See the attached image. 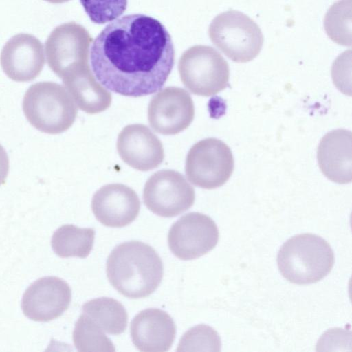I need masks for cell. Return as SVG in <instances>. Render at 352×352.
<instances>
[{"label":"cell","instance_id":"cell-18","mask_svg":"<svg viewBox=\"0 0 352 352\" xmlns=\"http://www.w3.org/2000/svg\"><path fill=\"white\" fill-rule=\"evenodd\" d=\"M76 105L82 111L98 113L111 104V94L101 85L91 72L89 65L63 78Z\"/></svg>","mask_w":352,"mask_h":352},{"label":"cell","instance_id":"cell-13","mask_svg":"<svg viewBox=\"0 0 352 352\" xmlns=\"http://www.w3.org/2000/svg\"><path fill=\"white\" fill-rule=\"evenodd\" d=\"M42 43L34 36L21 33L4 45L0 55L1 68L6 76L16 82L35 79L45 65Z\"/></svg>","mask_w":352,"mask_h":352},{"label":"cell","instance_id":"cell-22","mask_svg":"<svg viewBox=\"0 0 352 352\" xmlns=\"http://www.w3.org/2000/svg\"><path fill=\"white\" fill-rule=\"evenodd\" d=\"M352 0H339L327 12L324 26L328 36L335 43L351 46Z\"/></svg>","mask_w":352,"mask_h":352},{"label":"cell","instance_id":"cell-16","mask_svg":"<svg viewBox=\"0 0 352 352\" xmlns=\"http://www.w3.org/2000/svg\"><path fill=\"white\" fill-rule=\"evenodd\" d=\"M130 330L133 344L142 352H166L170 349L176 335L173 319L157 308L139 312L132 320Z\"/></svg>","mask_w":352,"mask_h":352},{"label":"cell","instance_id":"cell-14","mask_svg":"<svg viewBox=\"0 0 352 352\" xmlns=\"http://www.w3.org/2000/svg\"><path fill=\"white\" fill-rule=\"evenodd\" d=\"M91 209L102 225L122 228L137 218L140 201L131 188L122 184H110L103 186L94 195Z\"/></svg>","mask_w":352,"mask_h":352},{"label":"cell","instance_id":"cell-26","mask_svg":"<svg viewBox=\"0 0 352 352\" xmlns=\"http://www.w3.org/2000/svg\"><path fill=\"white\" fill-rule=\"evenodd\" d=\"M44 1H46L51 3H63L67 2L69 0H44Z\"/></svg>","mask_w":352,"mask_h":352},{"label":"cell","instance_id":"cell-15","mask_svg":"<svg viewBox=\"0 0 352 352\" xmlns=\"http://www.w3.org/2000/svg\"><path fill=\"white\" fill-rule=\"evenodd\" d=\"M118 153L124 162L140 171L157 168L164 160L163 145L145 125L126 126L117 140Z\"/></svg>","mask_w":352,"mask_h":352},{"label":"cell","instance_id":"cell-5","mask_svg":"<svg viewBox=\"0 0 352 352\" xmlns=\"http://www.w3.org/2000/svg\"><path fill=\"white\" fill-rule=\"evenodd\" d=\"M208 34L212 43L227 57L246 63L258 55L263 36L258 25L246 14L228 10L212 21Z\"/></svg>","mask_w":352,"mask_h":352},{"label":"cell","instance_id":"cell-4","mask_svg":"<svg viewBox=\"0 0 352 352\" xmlns=\"http://www.w3.org/2000/svg\"><path fill=\"white\" fill-rule=\"evenodd\" d=\"M28 121L37 130L59 134L69 129L77 116V107L67 89L54 82L32 85L23 100Z\"/></svg>","mask_w":352,"mask_h":352},{"label":"cell","instance_id":"cell-25","mask_svg":"<svg viewBox=\"0 0 352 352\" xmlns=\"http://www.w3.org/2000/svg\"><path fill=\"white\" fill-rule=\"evenodd\" d=\"M9 172V158L4 148L0 144V186L6 182Z\"/></svg>","mask_w":352,"mask_h":352},{"label":"cell","instance_id":"cell-19","mask_svg":"<svg viewBox=\"0 0 352 352\" xmlns=\"http://www.w3.org/2000/svg\"><path fill=\"white\" fill-rule=\"evenodd\" d=\"M82 310L104 332L118 335L126 329L127 312L124 307L116 299L109 297L94 298L86 302L82 305Z\"/></svg>","mask_w":352,"mask_h":352},{"label":"cell","instance_id":"cell-17","mask_svg":"<svg viewBox=\"0 0 352 352\" xmlns=\"http://www.w3.org/2000/svg\"><path fill=\"white\" fill-rule=\"evenodd\" d=\"M317 158L322 173L331 181L344 184L352 179V133L345 129L327 133L320 140Z\"/></svg>","mask_w":352,"mask_h":352},{"label":"cell","instance_id":"cell-6","mask_svg":"<svg viewBox=\"0 0 352 352\" xmlns=\"http://www.w3.org/2000/svg\"><path fill=\"white\" fill-rule=\"evenodd\" d=\"M178 69L182 82L195 95L214 96L228 85L229 65L210 46L198 45L186 50L179 59Z\"/></svg>","mask_w":352,"mask_h":352},{"label":"cell","instance_id":"cell-24","mask_svg":"<svg viewBox=\"0 0 352 352\" xmlns=\"http://www.w3.org/2000/svg\"><path fill=\"white\" fill-rule=\"evenodd\" d=\"M89 19L104 24L121 16L127 6V0H80Z\"/></svg>","mask_w":352,"mask_h":352},{"label":"cell","instance_id":"cell-2","mask_svg":"<svg viewBox=\"0 0 352 352\" xmlns=\"http://www.w3.org/2000/svg\"><path fill=\"white\" fill-rule=\"evenodd\" d=\"M107 278L122 295L140 298L151 295L160 285L164 273L163 263L149 245L131 241L117 245L108 256Z\"/></svg>","mask_w":352,"mask_h":352},{"label":"cell","instance_id":"cell-10","mask_svg":"<svg viewBox=\"0 0 352 352\" xmlns=\"http://www.w3.org/2000/svg\"><path fill=\"white\" fill-rule=\"evenodd\" d=\"M219 230L214 221L199 212L182 216L170 228L168 243L177 258L191 260L212 250L219 241Z\"/></svg>","mask_w":352,"mask_h":352},{"label":"cell","instance_id":"cell-20","mask_svg":"<svg viewBox=\"0 0 352 352\" xmlns=\"http://www.w3.org/2000/svg\"><path fill=\"white\" fill-rule=\"evenodd\" d=\"M94 237L93 228L65 224L54 232L51 243L53 250L60 257L85 258L92 250Z\"/></svg>","mask_w":352,"mask_h":352},{"label":"cell","instance_id":"cell-7","mask_svg":"<svg viewBox=\"0 0 352 352\" xmlns=\"http://www.w3.org/2000/svg\"><path fill=\"white\" fill-rule=\"evenodd\" d=\"M234 170V158L229 146L210 138L195 144L189 150L185 171L193 185L204 189L223 186Z\"/></svg>","mask_w":352,"mask_h":352},{"label":"cell","instance_id":"cell-21","mask_svg":"<svg viewBox=\"0 0 352 352\" xmlns=\"http://www.w3.org/2000/svg\"><path fill=\"white\" fill-rule=\"evenodd\" d=\"M73 342L80 352L116 351L113 342L104 331L84 313H82L75 324Z\"/></svg>","mask_w":352,"mask_h":352},{"label":"cell","instance_id":"cell-23","mask_svg":"<svg viewBox=\"0 0 352 352\" xmlns=\"http://www.w3.org/2000/svg\"><path fill=\"white\" fill-rule=\"evenodd\" d=\"M177 351H221L218 333L206 324H198L188 329L181 338Z\"/></svg>","mask_w":352,"mask_h":352},{"label":"cell","instance_id":"cell-1","mask_svg":"<svg viewBox=\"0 0 352 352\" xmlns=\"http://www.w3.org/2000/svg\"><path fill=\"white\" fill-rule=\"evenodd\" d=\"M174 60L168 30L158 20L142 14L126 15L107 25L90 50L98 82L125 96H144L160 90Z\"/></svg>","mask_w":352,"mask_h":352},{"label":"cell","instance_id":"cell-11","mask_svg":"<svg viewBox=\"0 0 352 352\" xmlns=\"http://www.w3.org/2000/svg\"><path fill=\"white\" fill-rule=\"evenodd\" d=\"M195 116L194 103L185 89L168 87L157 93L148 107L151 128L165 135L177 134L187 129Z\"/></svg>","mask_w":352,"mask_h":352},{"label":"cell","instance_id":"cell-9","mask_svg":"<svg viewBox=\"0 0 352 352\" xmlns=\"http://www.w3.org/2000/svg\"><path fill=\"white\" fill-rule=\"evenodd\" d=\"M193 187L180 173L162 170L146 181L144 203L152 212L162 217H173L188 210L194 204Z\"/></svg>","mask_w":352,"mask_h":352},{"label":"cell","instance_id":"cell-8","mask_svg":"<svg viewBox=\"0 0 352 352\" xmlns=\"http://www.w3.org/2000/svg\"><path fill=\"white\" fill-rule=\"evenodd\" d=\"M92 38L80 24L72 21L56 27L45 42L47 61L60 78L89 66Z\"/></svg>","mask_w":352,"mask_h":352},{"label":"cell","instance_id":"cell-3","mask_svg":"<svg viewBox=\"0 0 352 352\" xmlns=\"http://www.w3.org/2000/svg\"><path fill=\"white\" fill-rule=\"evenodd\" d=\"M277 264L289 282L298 285L316 283L326 276L334 264V254L322 238L311 233L288 239L277 255Z\"/></svg>","mask_w":352,"mask_h":352},{"label":"cell","instance_id":"cell-12","mask_svg":"<svg viewBox=\"0 0 352 352\" xmlns=\"http://www.w3.org/2000/svg\"><path fill=\"white\" fill-rule=\"evenodd\" d=\"M72 293L69 285L56 276L43 277L25 292L23 314L34 321L47 322L60 316L69 307Z\"/></svg>","mask_w":352,"mask_h":352}]
</instances>
